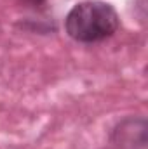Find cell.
I'll list each match as a JSON object with an SVG mask.
<instances>
[{
	"mask_svg": "<svg viewBox=\"0 0 148 149\" xmlns=\"http://www.w3.org/2000/svg\"><path fill=\"white\" fill-rule=\"evenodd\" d=\"M120 26L117 10L101 0L77 3L65 19L68 37L80 43H96L113 37Z\"/></svg>",
	"mask_w": 148,
	"mask_h": 149,
	"instance_id": "cell-1",
	"label": "cell"
},
{
	"mask_svg": "<svg viewBox=\"0 0 148 149\" xmlns=\"http://www.w3.org/2000/svg\"><path fill=\"white\" fill-rule=\"evenodd\" d=\"M113 149H147V120L125 118L111 134Z\"/></svg>",
	"mask_w": 148,
	"mask_h": 149,
	"instance_id": "cell-2",
	"label": "cell"
},
{
	"mask_svg": "<svg viewBox=\"0 0 148 149\" xmlns=\"http://www.w3.org/2000/svg\"><path fill=\"white\" fill-rule=\"evenodd\" d=\"M26 5H30V7H40V5H44L45 3V0H23Z\"/></svg>",
	"mask_w": 148,
	"mask_h": 149,
	"instance_id": "cell-3",
	"label": "cell"
}]
</instances>
